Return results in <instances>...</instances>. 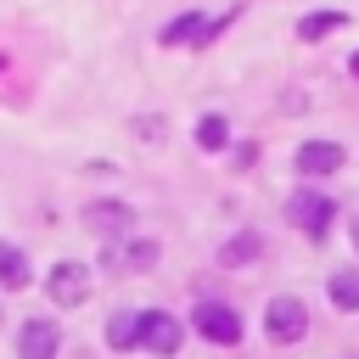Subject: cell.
Here are the masks:
<instances>
[{
	"label": "cell",
	"instance_id": "obj_6",
	"mask_svg": "<svg viewBox=\"0 0 359 359\" xmlns=\"http://www.w3.org/2000/svg\"><path fill=\"white\" fill-rule=\"evenodd\" d=\"M50 297L67 303V309L84 303V297H90V269H84V264H56V269H50Z\"/></svg>",
	"mask_w": 359,
	"mask_h": 359
},
{
	"label": "cell",
	"instance_id": "obj_14",
	"mask_svg": "<svg viewBox=\"0 0 359 359\" xmlns=\"http://www.w3.org/2000/svg\"><path fill=\"white\" fill-rule=\"evenodd\" d=\"M107 342L112 348H135L140 342V314H112L107 320Z\"/></svg>",
	"mask_w": 359,
	"mask_h": 359
},
{
	"label": "cell",
	"instance_id": "obj_15",
	"mask_svg": "<svg viewBox=\"0 0 359 359\" xmlns=\"http://www.w3.org/2000/svg\"><path fill=\"white\" fill-rule=\"evenodd\" d=\"M342 22H348L342 11H314V17H303V22H297V34H303V39H325V34H337Z\"/></svg>",
	"mask_w": 359,
	"mask_h": 359
},
{
	"label": "cell",
	"instance_id": "obj_3",
	"mask_svg": "<svg viewBox=\"0 0 359 359\" xmlns=\"http://www.w3.org/2000/svg\"><path fill=\"white\" fill-rule=\"evenodd\" d=\"M196 331H202L208 342L230 348V342H241V314L224 309V303H196Z\"/></svg>",
	"mask_w": 359,
	"mask_h": 359
},
{
	"label": "cell",
	"instance_id": "obj_4",
	"mask_svg": "<svg viewBox=\"0 0 359 359\" xmlns=\"http://www.w3.org/2000/svg\"><path fill=\"white\" fill-rule=\"evenodd\" d=\"M180 320L174 314H163V309H151V314H140V348H151V353H180Z\"/></svg>",
	"mask_w": 359,
	"mask_h": 359
},
{
	"label": "cell",
	"instance_id": "obj_5",
	"mask_svg": "<svg viewBox=\"0 0 359 359\" xmlns=\"http://www.w3.org/2000/svg\"><path fill=\"white\" fill-rule=\"evenodd\" d=\"M337 168H342V146L337 140H303L297 146V174L314 180V174H337Z\"/></svg>",
	"mask_w": 359,
	"mask_h": 359
},
{
	"label": "cell",
	"instance_id": "obj_18",
	"mask_svg": "<svg viewBox=\"0 0 359 359\" xmlns=\"http://www.w3.org/2000/svg\"><path fill=\"white\" fill-rule=\"evenodd\" d=\"M353 247H359V224H353Z\"/></svg>",
	"mask_w": 359,
	"mask_h": 359
},
{
	"label": "cell",
	"instance_id": "obj_7",
	"mask_svg": "<svg viewBox=\"0 0 359 359\" xmlns=\"http://www.w3.org/2000/svg\"><path fill=\"white\" fill-rule=\"evenodd\" d=\"M224 22H208V17H196V11H185V17H174L168 28H163V45H208L213 34H219Z\"/></svg>",
	"mask_w": 359,
	"mask_h": 359
},
{
	"label": "cell",
	"instance_id": "obj_11",
	"mask_svg": "<svg viewBox=\"0 0 359 359\" xmlns=\"http://www.w3.org/2000/svg\"><path fill=\"white\" fill-rule=\"evenodd\" d=\"M84 219H90V230H129V219H135V213H129L123 202H95Z\"/></svg>",
	"mask_w": 359,
	"mask_h": 359
},
{
	"label": "cell",
	"instance_id": "obj_17",
	"mask_svg": "<svg viewBox=\"0 0 359 359\" xmlns=\"http://www.w3.org/2000/svg\"><path fill=\"white\" fill-rule=\"evenodd\" d=\"M348 73H353V79H359V50H353V56H348Z\"/></svg>",
	"mask_w": 359,
	"mask_h": 359
},
{
	"label": "cell",
	"instance_id": "obj_10",
	"mask_svg": "<svg viewBox=\"0 0 359 359\" xmlns=\"http://www.w3.org/2000/svg\"><path fill=\"white\" fill-rule=\"evenodd\" d=\"M0 286H11V292L28 286V258H22V247H6V241H0Z\"/></svg>",
	"mask_w": 359,
	"mask_h": 359
},
{
	"label": "cell",
	"instance_id": "obj_13",
	"mask_svg": "<svg viewBox=\"0 0 359 359\" xmlns=\"http://www.w3.org/2000/svg\"><path fill=\"white\" fill-rule=\"evenodd\" d=\"M331 303H337L342 314L359 309V269H337V275H331Z\"/></svg>",
	"mask_w": 359,
	"mask_h": 359
},
{
	"label": "cell",
	"instance_id": "obj_12",
	"mask_svg": "<svg viewBox=\"0 0 359 359\" xmlns=\"http://www.w3.org/2000/svg\"><path fill=\"white\" fill-rule=\"evenodd\" d=\"M258 247H264V241H258L252 230H241V236H230V241L219 247V264H230V269H236V264H252V258H258Z\"/></svg>",
	"mask_w": 359,
	"mask_h": 359
},
{
	"label": "cell",
	"instance_id": "obj_1",
	"mask_svg": "<svg viewBox=\"0 0 359 359\" xmlns=\"http://www.w3.org/2000/svg\"><path fill=\"white\" fill-rule=\"evenodd\" d=\"M286 219L303 230V236H325L331 230V219H337V202L331 196H320V191H292V202H286Z\"/></svg>",
	"mask_w": 359,
	"mask_h": 359
},
{
	"label": "cell",
	"instance_id": "obj_9",
	"mask_svg": "<svg viewBox=\"0 0 359 359\" xmlns=\"http://www.w3.org/2000/svg\"><path fill=\"white\" fill-rule=\"evenodd\" d=\"M17 353H22V359H50V353H56V325H50V320H22Z\"/></svg>",
	"mask_w": 359,
	"mask_h": 359
},
{
	"label": "cell",
	"instance_id": "obj_2",
	"mask_svg": "<svg viewBox=\"0 0 359 359\" xmlns=\"http://www.w3.org/2000/svg\"><path fill=\"white\" fill-rule=\"evenodd\" d=\"M264 331H269V342H297V337L309 331V309H303L297 297H269Z\"/></svg>",
	"mask_w": 359,
	"mask_h": 359
},
{
	"label": "cell",
	"instance_id": "obj_16",
	"mask_svg": "<svg viewBox=\"0 0 359 359\" xmlns=\"http://www.w3.org/2000/svg\"><path fill=\"white\" fill-rule=\"evenodd\" d=\"M224 140H230V123H224L219 112H208V118L196 123V146H202V151H219Z\"/></svg>",
	"mask_w": 359,
	"mask_h": 359
},
{
	"label": "cell",
	"instance_id": "obj_8",
	"mask_svg": "<svg viewBox=\"0 0 359 359\" xmlns=\"http://www.w3.org/2000/svg\"><path fill=\"white\" fill-rule=\"evenodd\" d=\"M101 264L107 269H151L157 264V241H118V247L101 252Z\"/></svg>",
	"mask_w": 359,
	"mask_h": 359
}]
</instances>
